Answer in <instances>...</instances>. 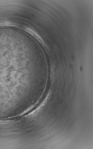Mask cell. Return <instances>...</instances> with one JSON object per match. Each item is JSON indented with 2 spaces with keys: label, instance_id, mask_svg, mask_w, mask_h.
<instances>
[{
  "label": "cell",
  "instance_id": "cell-1",
  "mask_svg": "<svg viewBox=\"0 0 93 149\" xmlns=\"http://www.w3.org/2000/svg\"><path fill=\"white\" fill-rule=\"evenodd\" d=\"M24 30L33 37L35 38L38 40L43 46H45L43 39L38 33L30 28L28 27L25 28Z\"/></svg>",
  "mask_w": 93,
  "mask_h": 149
},
{
  "label": "cell",
  "instance_id": "cell-2",
  "mask_svg": "<svg viewBox=\"0 0 93 149\" xmlns=\"http://www.w3.org/2000/svg\"><path fill=\"white\" fill-rule=\"evenodd\" d=\"M17 24L15 23L5 22L3 23H0V26H16Z\"/></svg>",
  "mask_w": 93,
  "mask_h": 149
}]
</instances>
